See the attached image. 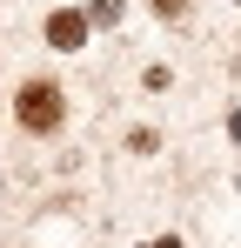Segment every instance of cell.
<instances>
[{
  "label": "cell",
  "instance_id": "cell-1",
  "mask_svg": "<svg viewBox=\"0 0 241 248\" xmlns=\"http://www.w3.org/2000/svg\"><path fill=\"white\" fill-rule=\"evenodd\" d=\"M14 114H20V127L47 134V127H60L67 101H60V87H54V81H27V87H20V101H14Z\"/></svg>",
  "mask_w": 241,
  "mask_h": 248
},
{
  "label": "cell",
  "instance_id": "cell-3",
  "mask_svg": "<svg viewBox=\"0 0 241 248\" xmlns=\"http://www.w3.org/2000/svg\"><path fill=\"white\" fill-rule=\"evenodd\" d=\"M154 14H161V20H174V14H188V0H154Z\"/></svg>",
  "mask_w": 241,
  "mask_h": 248
},
{
  "label": "cell",
  "instance_id": "cell-2",
  "mask_svg": "<svg viewBox=\"0 0 241 248\" xmlns=\"http://www.w3.org/2000/svg\"><path fill=\"white\" fill-rule=\"evenodd\" d=\"M47 41L54 47H80L87 41V14H54V20H47Z\"/></svg>",
  "mask_w": 241,
  "mask_h": 248
}]
</instances>
